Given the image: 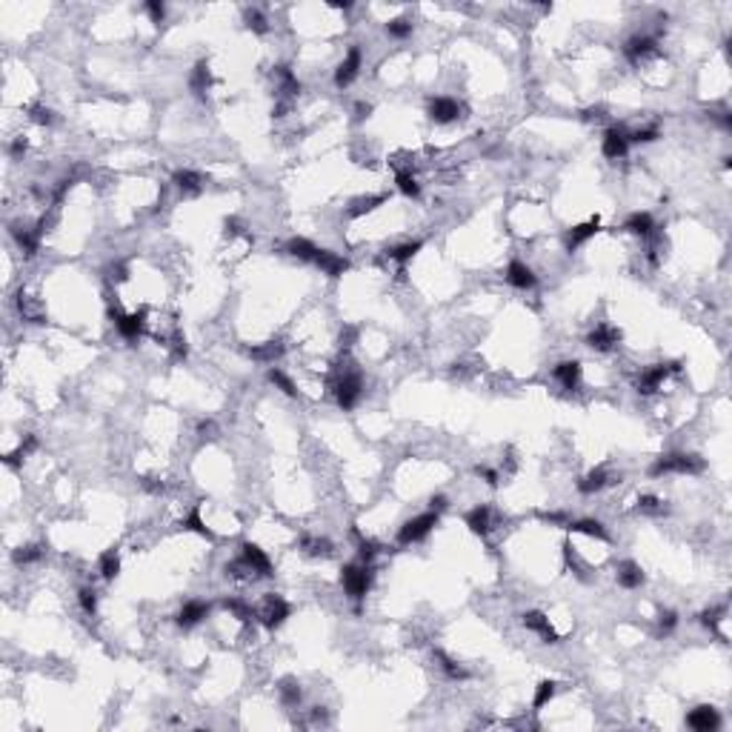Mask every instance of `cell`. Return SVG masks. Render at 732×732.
<instances>
[{"mask_svg":"<svg viewBox=\"0 0 732 732\" xmlns=\"http://www.w3.org/2000/svg\"><path fill=\"white\" fill-rule=\"evenodd\" d=\"M707 469V461L695 452H670L649 466V475L661 478V475H701Z\"/></svg>","mask_w":732,"mask_h":732,"instance_id":"6da1fadb","label":"cell"},{"mask_svg":"<svg viewBox=\"0 0 732 732\" xmlns=\"http://www.w3.org/2000/svg\"><path fill=\"white\" fill-rule=\"evenodd\" d=\"M332 392H335V401H338V406L344 412L355 409L357 401H361V395H364V378H361V372L352 369V364L340 366L335 381H332Z\"/></svg>","mask_w":732,"mask_h":732,"instance_id":"7a4b0ae2","label":"cell"},{"mask_svg":"<svg viewBox=\"0 0 732 732\" xmlns=\"http://www.w3.org/2000/svg\"><path fill=\"white\" fill-rule=\"evenodd\" d=\"M438 520H441V515L438 512H424V515H415L409 518L406 524L398 529V544L401 546H409V544H418V541H424L429 538V532L438 527Z\"/></svg>","mask_w":732,"mask_h":732,"instance_id":"3957f363","label":"cell"},{"mask_svg":"<svg viewBox=\"0 0 732 732\" xmlns=\"http://www.w3.org/2000/svg\"><path fill=\"white\" fill-rule=\"evenodd\" d=\"M340 583H344V590L349 598L355 601H361L369 587H372V564H349L344 566V572H340Z\"/></svg>","mask_w":732,"mask_h":732,"instance_id":"277c9868","label":"cell"},{"mask_svg":"<svg viewBox=\"0 0 732 732\" xmlns=\"http://www.w3.org/2000/svg\"><path fill=\"white\" fill-rule=\"evenodd\" d=\"M292 615V607L286 604V601L281 595H266L264 598V604H260L257 609V618H260V624H264L266 629H278L283 627V621Z\"/></svg>","mask_w":732,"mask_h":732,"instance_id":"5b68a950","label":"cell"},{"mask_svg":"<svg viewBox=\"0 0 732 732\" xmlns=\"http://www.w3.org/2000/svg\"><path fill=\"white\" fill-rule=\"evenodd\" d=\"M678 369H681L678 364H655V366L644 369L641 375H638V381H635L638 392H641V395H653V392H658V389L664 386V381L670 378V372H678Z\"/></svg>","mask_w":732,"mask_h":732,"instance_id":"8992f818","label":"cell"},{"mask_svg":"<svg viewBox=\"0 0 732 732\" xmlns=\"http://www.w3.org/2000/svg\"><path fill=\"white\" fill-rule=\"evenodd\" d=\"M240 561L249 566V572L252 575H260V578H269L272 575V561H269V555L264 549H260L257 544H252V541H247L240 546Z\"/></svg>","mask_w":732,"mask_h":732,"instance_id":"52a82bcc","label":"cell"},{"mask_svg":"<svg viewBox=\"0 0 732 732\" xmlns=\"http://www.w3.org/2000/svg\"><path fill=\"white\" fill-rule=\"evenodd\" d=\"M601 152H604L607 160H621L629 152V135L624 132L621 126H612L604 132V140H601Z\"/></svg>","mask_w":732,"mask_h":732,"instance_id":"ba28073f","label":"cell"},{"mask_svg":"<svg viewBox=\"0 0 732 732\" xmlns=\"http://www.w3.org/2000/svg\"><path fill=\"white\" fill-rule=\"evenodd\" d=\"M361 63H364L361 49H357V46H352L349 52H346V58L340 60V63H338V69H335V86H338V89L349 86L352 80L357 77V72H361Z\"/></svg>","mask_w":732,"mask_h":732,"instance_id":"9c48e42d","label":"cell"},{"mask_svg":"<svg viewBox=\"0 0 732 732\" xmlns=\"http://www.w3.org/2000/svg\"><path fill=\"white\" fill-rule=\"evenodd\" d=\"M427 115L429 121L435 123H452L455 118L461 115V103L455 101V97H429V103H427Z\"/></svg>","mask_w":732,"mask_h":732,"instance_id":"30bf717a","label":"cell"},{"mask_svg":"<svg viewBox=\"0 0 732 732\" xmlns=\"http://www.w3.org/2000/svg\"><path fill=\"white\" fill-rule=\"evenodd\" d=\"M621 344V329H615L612 323H598V327L587 335V346L595 352H609Z\"/></svg>","mask_w":732,"mask_h":732,"instance_id":"8fae6325","label":"cell"},{"mask_svg":"<svg viewBox=\"0 0 732 732\" xmlns=\"http://www.w3.org/2000/svg\"><path fill=\"white\" fill-rule=\"evenodd\" d=\"M687 727L695 729V732H715L721 727V715L715 707H695L690 715H687Z\"/></svg>","mask_w":732,"mask_h":732,"instance_id":"7c38bea8","label":"cell"},{"mask_svg":"<svg viewBox=\"0 0 732 732\" xmlns=\"http://www.w3.org/2000/svg\"><path fill=\"white\" fill-rule=\"evenodd\" d=\"M209 612H212V604H209V601H186V604L181 607V612H177V627L181 629L198 627L203 618H209Z\"/></svg>","mask_w":732,"mask_h":732,"instance_id":"4fadbf2b","label":"cell"},{"mask_svg":"<svg viewBox=\"0 0 732 732\" xmlns=\"http://www.w3.org/2000/svg\"><path fill=\"white\" fill-rule=\"evenodd\" d=\"M312 266H318L323 275H329V278H340L344 272H349V260L346 257H340L329 249H320L315 252V260H312Z\"/></svg>","mask_w":732,"mask_h":732,"instance_id":"5bb4252c","label":"cell"},{"mask_svg":"<svg viewBox=\"0 0 732 732\" xmlns=\"http://www.w3.org/2000/svg\"><path fill=\"white\" fill-rule=\"evenodd\" d=\"M507 283L520 289V292H527V289H535V283H538V275L532 272V266H527L524 260H512V264L507 266Z\"/></svg>","mask_w":732,"mask_h":732,"instance_id":"9a60e30c","label":"cell"},{"mask_svg":"<svg viewBox=\"0 0 732 732\" xmlns=\"http://www.w3.org/2000/svg\"><path fill=\"white\" fill-rule=\"evenodd\" d=\"M524 627H527V629H532L535 635H538L544 644H558V641H561V638H558V632L552 629L549 618H546L544 612H538V609H532V612H527V615H524Z\"/></svg>","mask_w":732,"mask_h":732,"instance_id":"2e32d148","label":"cell"},{"mask_svg":"<svg viewBox=\"0 0 732 732\" xmlns=\"http://www.w3.org/2000/svg\"><path fill=\"white\" fill-rule=\"evenodd\" d=\"M598 229H601V218H592V220H587V223H578V226H572V229L566 232V238H564V243H566V252H575V249H581L583 243H587L590 238H595L598 235Z\"/></svg>","mask_w":732,"mask_h":732,"instance_id":"e0dca14e","label":"cell"},{"mask_svg":"<svg viewBox=\"0 0 732 732\" xmlns=\"http://www.w3.org/2000/svg\"><path fill=\"white\" fill-rule=\"evenodd\" d=\"M615 578H618V587H624V590H638V587H644V581H646L644 569H641L635 561H624V564H618V569H615Z\"/></svg>","mask_w":732,"mask_h":732,"instance_id":"ac0fdd59","label":"cell"},{"mask_svg":"<svg viewBox=\"0 0 732 732\" xmlns=\"http://www.w3.org/2000/svg\"><path fill=\"white\" fill-rule=\"evenodd\" d=\"M609 483H612V472L604 469V466H598V469H592V472H587L578 481V492L581 495H595L601 490H607Z\"/></svg>","mask_w":732,"mask_h":732,"instance_id":"d6986e66","label":"cell"},{"mask_svg":"<svg viewBox=\"0 0 732 732\" xmlns=\"http://www.w3.org/2000/svg\"><path fill=\"white\" fill-rule=\"evenodd\" d=\"M247 352L257 364H275L278 357H283L286 346H283V340H264V344H257V346H249Z\"/></svg>","mask_w":732,"mask_h":732,"instance_id":"ffe728a7","label":"cell"},{"mask_svg":"<svg viewBox=\"0 0 732 732\" xmlns=\"http://www.w3.org/2000/svg\"><path fill=\"white\" fill-rule=\"evenodd\" d=\"M466 527L472 535H481V538H486L492 529V509L490 507H475V509H469L466 512Z\"/></svg>","mask_w":732,"mask_h":732,"instance_id":"44dd1931","label":"cell"},{"mask_svg":"<svg viewBox=\"0 0 732 732\" xmlns=\"http://www.w3.org/2000/svg\"><path fill=\"white\" fill-rule=\"evenodd\" d=\"M115 327L126 340H138L143 335V315L140 312H129V315L115 312Z\"/></svg>","mask_w":732,"mask_h":732,"instance_id":"7402d4cb","label":"cell"},{"mask_svg":"<svg viewBox=\"0 0 732 732\" xmlns=\"http://www.w3.org/2000/svg\"><path fill=\"white\" fill-rule=\"evenodd\" d=\"M653 49H655V38L653 35H632L627 40V46H624V55H627V60L638 63L641 58H646L649 52H653Z\"/></svg>","mask_w":732,"mask_h":732,"instance_id":"603a6c76","label":"cell"},{"mask_svg":"<svg viewBox=\"0 0 732 732\" xmlns=\"http://www.w3.org/2000/svg\"><path fill=\"white\" fill-rule=\"evenodd\" d=\"M552 375H555V381L564 389H578V383H581V364L578 361H561L555 369H552Z\"/></svg>","mask_w":732,"mask_h":732,"instance_id":"cb8c5ba5","label":"cell"},{"mask_svg":"<svg viewBox=\"0 0 732 732\" xmlns=\"http://www.w3.org/2000/svg\"><path fill=\"white\" fill-rule=\"evenodd\" d=\"M172 181H175L177 189L186 192V194H198V192L203 189V175H201V172H194V169H177V172L172 175Z\"/></svg>","mask_w":732,"mask_h":732,"instance_id":"d4e9b609","label":"cell"},{"mask_svg":"<svg viewBox=\"0 0 732 732\" xmlns=\"http://www.w3.org/2000/svg\"><path fill=\"white\" fill-rule=\"evenodd\" d=\"M624 229H627L629 235L649 238V235H653V229H655V220H653V215H649V212H632V215L624 220Z\"/></svg>","mask_w":732,"mask_h":732,"instance_id":"484cf974","label":"cell"},{"mask_svg":"<svg viewBox=\"0 0 732 732\" xmlns=\"http://www.w3.org/2000/svg\"><path fill=\"white\" fill-rule=\"evenodd\" d=\"M569 532H581V535H590V538H598V541H607L609 535H607V527L601 524V520L595 518H583V520H569L566 524Z\"/></svg>","mask_w":732,"mask_h":732,"instance_id":"4316f807","label":"cell"},{"mask_svg":"<svg viewBox=\"0 0 732 732\" xmlns=\"http://www.w3.org/2000/svg\"><path fill=\"white\" fill-rule=\"evenodd\" d=\"M212 86V72H209V63L206 60H198L194 63V69H192V77H189V89L203 97V92Z\"/></svg>","mask_w":732,"mask_h":732,"instance_id":"83f0119b","label":"cell"},{"mask_svg":"<svg viewBox=\"0 0 732 732\" xmlns=\"http://www.w3.org/2000/svg\"><path fill=\"white\" fill-rule=\"evenodd\" d=\"M315 252H318V247L312 240H306V238H289L286 240V255L298 257V260H306V264H312L315 260Z\"/></svg>","mask_w":732,"mask_h":732,"instance_id":"f1b7e54d","label":"cell"},{"mask_svg":"<svg viewBox=\"0 0 732 732\" xmlns=\"http://www.w3.org/2000/svg\"><path fill=\"white\" fill-rule=\"evenodd\" d=\"M301 549L306 552L309 558H329L332 555V544L327 538H318V535H303Z\"/></svg>","mask_w":732,"mask_h":732,"instance_id":"f546056e","label":"cell"},{"mask_svg":"<svg viewBox=\"0 0 732 732\" xmlns=\"http://www.w3.org/2000/svg\"><path fill=\"white\" fill-rule=\"evenodd\" d=\"M424 249V240H406V243H398V247H392L389 249V257L395 260V264H401V266H406L409 264V260Z\"/></svg>","mask_w":732,"mask_h":732,"instance_id":"4dcf8cb0","label":"cell"},{"mask_svg":"<svg viewBox=\"0 0 732 732\" xmlns=\"http://www.w3.org/2000/svg\"><path fill=\"white\" fill-rule=\"evenodd\" d=\"M275 77H278V92L281 94L295 97L301 92V80L295 77V72H292L289 66H278V69H275Z\"/></svg>","mask_w":732,"mask_h":732,"instance_id":"1f68e13d","label":"cell"},{"mask_svg":"<svg viewBox=\"0 0 732 732\" xmlns=\"http://www.w3.org/2000/svg\"><path fill=\"white\" fill-rule=\"evenodd\" d=\"M435 661H438V666H441V670H444L452 681H466V678H469V672L464 670V666H461L458 661H452V658L444 653V649H435Z\"/></svg>","mask_w":732,"mask_h":732,"instance_id":"d6a6232c","label":"cell"},{"mask_svg":"<svg viewBox=\"0 0 732 732\" xmlns=\"http://www.w3.org/2000/svg\"><path fill=\"white\" fill-rule=\"evenodd\" d=\"M386 203V194H369V198H361V201H355L349 206V218H361V215H369V212H375L378 206Z\"/></svg>","mask_w":732,"mask_h":732,"instance_id":"836d02e7","label":"cell"},{"mask_svg":"<svg viewBox=\"0 0 732 732\" xmlns=\"http://www.w3.org/2000/svg\"><path fill=\"white\" fill-rule=\"evenodd\" d=\"M272 383H275V389H281V392L286 395V398H298V386H295V381H292L289 375L283 369H278V366H272L269 369V375H266Z\"/></svg>","mask_w":732,"mask_h":732,"instance_id":"e575fe53","label":"cell"},{"mask_svg":"<svg viewBox=\"0 0 732 732\" xmlns=\"http://www.w3.org/2000/svg\"><path fill=\"white\" fill-rule=\"evenodd\" d=\"M40 232L43 229H12V235H14V240H18V247L31 257L38 252V240H40Z\"/></svg>","mask_w":732,"mask_h":732,"instance_id":"d590c367","label":"cell"},{"mask_svg":"<svg viewBox=\"0 0 732 732\" xmlns=\"http://www.w3.org/2000/svg\"><path fill=\"white\" fill-rule=\"evenodd\" d=\"M101 575H103V581H115L121 575V558H118L115 549H106L101 555Z\"/></svg>","mask_w":732,"mask_h":732,"instance_id":"8d00e7d4","label":"cell"},{"mask_svg":"<svg viewBox=\"0 0 732 732\" xmlns=\"http://www.w3.org/2000/svg\"><path fill=\"white\" fill-rule=\"evenodd\" d=\"M184 529H189V532H198L201 538H206V541H212V538H215V535H212V529H209V527L203 524V518H201V509H198V507H194V509H192V512L184 518Z\"/></svg>","mask_w":732,"mask_h":732,"instance_id":"74e56055","label":"cell"},{"mask_svg":"<svg viewBox=\"0 0 732 732\" xmlns=\"http://www.w3.org/2000/svg\"><path fill=\"white\" fill-rule=\"evenodd\" d=\"M555 692H558V684L555 681H541L538 687H535V698H532V707L535 709H541V707H546L552 698H555Z\"/></svg>","mask_w":732,"mask_h":732,"instance_id":"f35d334b","label":"cell"},{"mask_svg":"<svg viewBox=\"0 0 732 732\" xmlns=\"http://www.w3.org/2000/svg\"><path fill=\"white\" fill-rule=\"evenodd\" d=\"M395 184H398V189H401V194H406V198H418L420 194V184L415 181V175L412 172H398L395 175Z\"/></svg>","mask_w":732,"mask_h":732,"instance_id":"ab89813d","label":"cell"},{"mask_svg":"<svg viewBox=\"0 0 732 732\" xmlns=\"http://www.w3.org/2000/svg\"><path fill=\"white\" fill-rule=\"evenodd\" d=\"M223 607L229 609L235 618H240V621H252V618H257V612L247 604V601H240V598H226V601H223Z\"/></svg>","mask_w":732,"mask_h":732,"instance_id":"60d3db41","label":"cell"},{"mask_svg":"<svg viewBox=\"0 0 732 732\" xmlns=\"http://www.w3.org/2000/svg\"><path fill=\"white\" fill-rule=\"evenodd\" d=\"M43 558V549L40 546H35V544H29V546H18L12 552V561L18 564V566H23V564H35V561H40Z\"/></svg>","mask_w":732,"mask_h":732,"instance_id":"b9f144b4","label":"cell"},{"mask_svg":"<svg viewBox=\"0 0 732 732\" xmlns=\"http://www.w3.org/2000/svg\"><path fill=\"white\" fill-rule=\"evenodd\" d=\"M386 35L389 38H395V40H406L412 35V21L409 18H395V21H389L386 23Z\"/></svg>","mask_w":732,"mask_h":732,"instance_id":"7bdbcfd3","label":"cell"},{"mask_svg":"<svg viewBox=\"0 0 732 732\" xmlns=\"http://www.w3.org/2000/svg\"><path fill=\"white\" fill-rule=\"evenodd\" d=\"M35 449H38V438H35V435H26L23 441H21V446H18V452L6 455V464H9V466H14V464H18L21 458H26V455H31Z\"/></svg>","mask_w":732,"mask_h":732,"instance_id":"ee69618b","label":"cell"},{"mask_svg":"<svg viewBox=\"0 0 732 732\" xmlns=\"http://www.w3.org/2000/svg\"><path fill=\"white\" fill-rule=\"evenodd\" d=\"M77 604L86 615H94L97 612V592L92 587H80L77 590Z\"/></svg>","mask_w":732,"mask_h":732,"instance_id":"f6af8a7d","label":"cell"},{"mask_svg":"<svg viewBox=\"0 0 732 732\" xmlns=\"http://www.w3.org/2000/svg\"><path fill=\"white\" fill-rule=\"evenodd\" d=\"M301 698H303V692H301V687L295 684V681H283V687H281V701H283L286 707H298V704H301Z\"/></svg>","mask_w":732,"mask_h":732,"instance_id":"bcb514c9","label":"cell"},{"mask_svg":"<svg viewBox=\"0 0 732 732\" xmlns=\"http://www.w3.org/2000/svg\"><path fill=\"white\" fill-rule=\"evenodd\" d=\"M243 21H247V29L257 31V35H266V31H269V23H266V18H264V14H260L257 9H247V14H243Z\"/></svg>","mask_w":732,"mask_h":732,"instance_id":"7dc6e473","label":"cell"},{"mask_svg":"<svg viewBox=\"0 0 732 732\" xmlns=\"http://www.w3.org/2000/svg\"><path fill=\"white\" fill-rule=\"evenodd\" d=\"M357 535V532H355ZM378 544L375 541H369V538H361V535H357V555H361V561L364 564H372L375 561V555H378Z\"/></svg>","mask_w":732,"mask_h":732,"instance_id":"c3c4849f","label":"cell"},{"mask_svg":"<svg viewBox=\"0 0 732 732\" xmlns=\"http://www.w3.org/2000/svg\"><path fill=\"white\" fill-rule=\"evenodd\" d=\"M26 112H29V118L35 121V123H40V126H49V123L55 121L52 109H46V106H40V103H31V106H26Z\"/></svg>","mask_w":732,"mask_h":732,"instance_id":"681fc988","label":"cell"},{"mask_svg":"<svg viewBox=\"0 0 732 732\" xmlns=\"http://www.w3.org/2000/svg\"><path fill=\"white\" fill-rule=\"evenodd\" d=\"M638 509L649 512V515H658V512H664V501L658 495H641L638 498Z\"/></svg>","mask_w":732,"mask_h":732,"instance_id":"f907efd6","label":"cell"},{"mask_svg":"<svg viewBox=\"0 0 732 732\" xmlns=\"http://www.w3.org/2000/svg\"><path fill=\"white\" fill-rule=\"evenodd\" d=\"M658 135H661L658 126H644V129H635V132L629 135V143L632 140L635 143H653V140H658Z\"/></svg>","mask_w":732,"mask_h":732,"instance_id":"816d5d0a","label":"cell"},{"mask_svg":"<svg viewBox=\"0 0 732 732\" xmlns=\"http://www.w3.org/2000/svg\"><path fill=\"white\" fill-rule=\"evenodd\" d=\"M678 627V615L672 609H664L658 612V629H661V635H670V632Z\"/></svg>","mask_w":732,"mask_h":732,"instance_id":"f5cc1de1","label":"cell"},{"mask_svg":"<svg viewBox=\"0 0 732 732\" xmlns=\"http://www.w3.org/2000/svg\"><path fill=\"white\" fill-rule=\"evenodd\" d=\"M724 615H727V607L704 609V612H701V624H704L707 629H715V627H718V621H724Z\"/></svg>","mask_w":732,"mask_h":732,"instance_id":"db71d44e","label":"cell"},{"mask_svg":"<svg viewBox=\"0 0 732 732\" xmlns=\"http://www.w3.org/2000/svg\"><path fill=\"white\" fill-rule=\"evenodd\" d=\"M143 12L149 14V18H152V23H157V26L164 23V18H166V6L160 3V0H149V3L143 6Z\"/></svg>","mask_w":732,"mask_h":732,"instance_id":"11a10c76","label":"cell"},{"mask_svg":"<svg viewBox=\"0 0 732 732\" xmlns=\"http://www.w3.org/2000/svg\"><path fill=\"white\" fill-rule=\"evenodd\" d=\"M475 475L483 478L490 486H498V481H501V475L495 472V469H490V466H475Z\"/></svg>","mask_w":732,"mask_h":732,"instance_id":"9f6ffc18","label":"cell"},{"mask_svg":"<svg viewBox=\"0 0 732 732\" xmlns=\"http://www.w3.org/2000/svg\"><path fill=\"white\" fill-rule=\"evenodd\" d=\"M541 520H546V524H561V527H566V524H569V515H566V512H541Z\"/></svg>","mask_w":732,"mask_h":732,"instance_id":"6f0895ef","label":"cell"},{"mask_svg":"<svg viewBox=\"0 0 732 732\" xmlns=\"http://www.w3.org/2000/svg\"><path fill=\"white\" fill-rule=\"evenodd\" d=\"M446 507H449L446 495H432V498H429V509H432V512H438V515H441Z\"/></svg>","mask_w":732,"mask_h":732,"instance_id":"680465c9","label":"cell"},{"mask_svg":"<svg viewBox=\"0 0 732 732\" xmlns=\"http://www.w3.org/2000/svg\"><path fill=\"white\" fill-rule=\"evenodd\" d=\"M198 432H201V438H215V424H212V420H201Z\"/></svg>","mask_w":732,"mask_h":732,"instance_id":"91938a15","label":"cell"},{"mask_svg":"<svg viewBox=\"0 0 732 732\" xmlns=\"http://www.w3.org/2000/svg\"><path fill=\"white\" fill-rule=\"evenodd\" d=\"M601 118H604V109H601V106L583 112V121H601Z\"/></svg>","mask_w":732,"mask_h":732,"instance_id":"94428289","label":"cell"},{"mask_svg":"<svg viewBox=\"0 0 732 732\" xmlns=\"http://www.w3.org/2000/svg\"><path fill=\"white\" fill-rule=\"evenodd\" d=\"M143 486L149 492H164V483H157V478H143Z\"/></svg>","mask_w":732,"mask_h":732,"instance_id":"6125c7cd","label":"cell"},{"mask_svg":"<svg viewBox=\"0 0 732 732\" xmlns=\"http://www.w3.org/2000/svg\"><path fill=\"white\" fill-rule=\"evenodd\" d=\"M23 152H26V138H18V140L12 143V155H14V157H21Z\"/></svg>","mask_w":732,"mask_h":732,"instance_id":"be15d7a7","label":"cell"}]
</instances>
